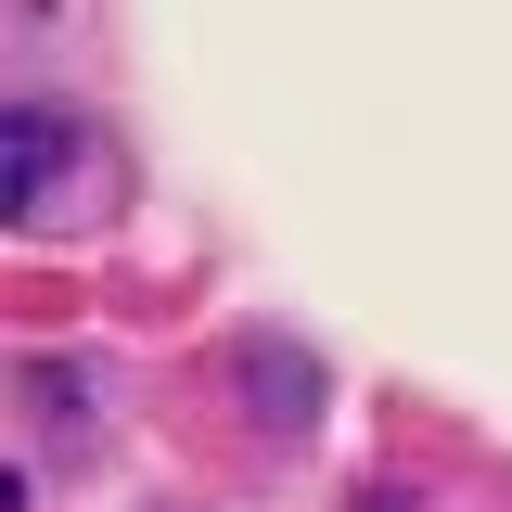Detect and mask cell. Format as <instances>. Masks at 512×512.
Returning <instances> with one entry per match:
<instances>
[{"instance_id": "obj_1", "label": "cell", "mask_w": 512, "mask_h": 512, "mask_svg": "<svg viewBox=\"0 0 512 512\" xmlns=\"http://www.w3.org/2000/svg\"><path fill=\"white\" fill-rule=\"evenodd\" d=\"M77 167H90L77 116L26 90V103L0 116V192H13V231H52V218H77V205H64V192H77Z\"/></svg>"}, {"instance_id": "obj_2", "label": "cell", "mask_w": 512, "mask_h": 512, "mask_svg": "<svg viewBox=\"0 0 512 512\" xmlns=\"http://www.w3.org/2000/svg\"><path fill=\"white\" fill-rule=\"evenodd\" d=\"M231 384H244V410H256V423H269L282 448H295V436L320 423V359H308V346H282V333H256Z\"/></svg>"}, {"instance_id": "obj_3", "label": "cell", "mask_w": 512, "mask_h": 512, "mask_svg": "<svg viewBox=\"0 0 512 512\" xmlns=\"http://www.w3.org/2000/svg\"><path fill=\"white\" fill-rule=\"evenodd\" d=\"M13 397L64 436V461H90V436H103V423H90V397H103V384L77 372V359H26V372H13Z\"/></svg>"}]
</instances>
